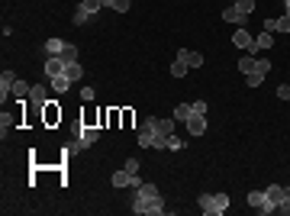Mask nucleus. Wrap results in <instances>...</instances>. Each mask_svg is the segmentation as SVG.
<instances>
[{
  "label": "nucleus",
  "instance_id": "nucleus-1",
  "mask_svg": "<svg viewBox=\"0 0 290 216\" xmlns=\"http://www.w3.org/2000/svg\"><path fill=\"white\" fill-rule=\"evenodd\" d=\"M174 116H171V120H158V123H155V142H152V148H158V152H165V148H168V139L171 136H174Z\"/></svg>",
  "mask_w": 290,
  "mask_h": 216
},
{
  "label": "nucleus",
  "instance_id": "nucleus-2",
  "mask_svg": "<svg viewBox=\"0 0 290 216\" xmlns=\"http://www.w3.org/2000/svg\"><path fill=\"white\" fill-rule=\"evenodd\" d=\"M248 207H252L255 213H265V216H267V213H277V207L267 200L265 191H252V193H248Z\"/></svg>",
  "mask_w": 290,
  "mask_h": 216
},
{
  "label": "nucleus",
  "instance_id": "nucleus-3",
  "mask_svg": "<svg viewBox=\"0 0 290 216\" xmlns=\"http://www.w3.org/2000/svg\"><path fill=\"white\" fill-rule=\"evenodd\" d=\"M132 207V213H148V216H161L165 213V200H161V193L158 197H148V200H142V203H129Z\"/></svg>",
  "mask_w": 290,
  "mask_h": 216
},
{
  "label": "nucleus",
  "instance_id": "nucleus-4",
  "mask_svg": "<svg viewBox=\"0 0 290 216\" xmlns=\"http://www.w3.org/2000/svg\"><path fill=\"white\" fill-rule=\"evenodd\" d=\"M110 184H113V187H136V184H139V178H136V174H129L126 168H120V171H113Z\"/></svg>",
  "mask_w": 290,
  "mask_h": 216
},
{
  "label": "nucleus",
  "instance_id": "nucleus-5",
  "mask_svg": "<svg viewBox=\"0 0 290 216\" xmlns=\"http://www.w3.org/2000/svg\"><path fill=\"white\" fill-rule=\"evenodd\" d=\"M29 100H32V107H36V110H42V107L48 103V87H46V84H32Z\"/></svg>",
  "mask_w": 290,
  "mask_h": 216
},
{
  "label": "nucleus",
  "instance_id": "nucleus-6",
  "mask_svg": "<svg viewBox=\"0 0 290 216\" xmlns=\"http://www.w3.org/2000/svg\"><path fill=\"white\" fill-rule=\"evenodd\" d=\"M177 58H181V62L187 65V68H203V55H200V52H191V48H181V52H177Z\"/></svg>",
  "mask_w": 290,
  "mask_h": 216
},
{
  "label": "nucleus",
  "instance_id": "nucleus-7",
  "mask_svg": "<svg viewBox=\"0 0 290 216\" xmlns=\"http://www.w3.org/2000/svg\"><path fill=\"white\" fill-rule=\"evenodd\" d=\"M252 42H255V39H252V32H248V29H242V26H239V29L232 32V46H236V48H245V52H248V48H252Z\"/></svg>",
  "mask_w": 290,
  "mask_h": 216
},
{
  "label": "nucleus",
  "instance_id": "nucleus-8",
  "mask_svg": "<svg viewBox=\"0 0 290 216\" xmlns=\"http://www.w3.org/2000/svg\"><path fill=\"white\" fill-rule=\"evenodd\" d=\"M222 20H226V23H236V26H245V23H248V16H245L242 10L236 7V3H232V7H226V10H222Z\"/></svg>",
  "mask_w": 290,
  "mask_h": 216
},
{
  "label": "nucleus",
  "instance_id": "nucleus-9",
  "mask_svg": "<svg viewBox=\"0 0 290 216\" xmlns=\"http://www.w3.org/2000/svg\"><path fill=\"white\" fill-rule=\"evenodd\" d=\"M187 132H191V136H203V132H206V116L191 113V120H187Z\"/></svg>",
  "mask_w": 290,
  "mask_h": 216
},
{
  "label": "nucleus",
  "instance_id": "nucleus-10",
  "mask_svg": "<svg viewBox=\"0 0 290 216\" xmlns=\"http://www.w3.org/2000/svg\"><path fill=\"white\" fill-rule=\"evenodd\" d=\"M65 74V62L61 58H46V77H58Z\"/></svg>",
  "mask_w": 290,
  "mask_h": 216
},
{
  "label": "nucleus",
  "instance_id": "nucleus-11",
  "mask_svg": "<svg viewBox=\"0 0 290 216\" xmlns=\"http://www.w3.org/2000/svg\"><path fill=\"white\" fill-rule=\"evenodd\" d=\"M48 87H52L55 94H68L71 91V81L65 74H58V77H48Z\"/></svg>",
  "mask_w": 290,
  "mask_h": 216
},
{
  "label": "nucleus",
  "instance_id": "nucleus-12",
  "mask_svg": "<svg viewBox=\"0 0 290 216\" xmlns=\"http://www.w3.org/2000/svg\"><path fill=\"white\" fill-rule=\"evenodd\" d=\"M271 42H274V39H271V32H265L261 29V36H255V42H252V48H248V52H261V48H271Z\"/></svg>",
  "mask_w": 290,
  "mask_h": 216
},
{
  "label": "nucleus",
  "instance_id": "nucleus-13",
  "mask_svg": "<svg viewBox=\"0 0 290 216\" xmlns=\"http://www.w3.org/2000/svg\"><path fill=\"white\" fill-rule=\"evenodd\" d=\"M229 210V193H213V216H222Z\"/></svg>",
  "mask_w": 290,
  "mask_h": 216
},
{
  "label": "nucleus",
  "instance_id": "nucleus-14",
  "mask_svg": "<svg viewBox=\"0 0 290 216\" xmlns=\"http://www.w3.org/2000/svg\"><path fill=\"white\" fill-rule=\"evenodd\" d=\"M265 193H267V200H271V203L277 207V203H281L284 197H287V187H281V184H271V187H267Z\"/></svg>",
  "mask_w": 290,
  "mask_h": 216
},
{
  "label": "nucleus",
  "instance_id": "nucleus-15",
  "mask_svg": "<svg viewBox=\"0 0 290 216\" xmlns=\"http://www.w3.org/2000/svg\"><path fill=\"white\" fill-rule=\"evenodd\" d=\"M65 46H68V42H61V39H48L46 42V55L48 58H58V55L65 52Z\"/></svg>",
  "mask_w": 290,
  "mask_h": 216
},
{
  "label": "nucleus",
  "instance_id": "nucleus-16",
  "mask_svg": "<svg viewBox=\"0 0 290 216\" xmlns=\"http://www.w3.org/2000/svg\"><path fill=\"white\" fill-rule=\"evenodd\" d=\"M77 136H81L87 145H94V142L100 139V129H97V126H81V132H77Z\"/></svg>",
  "mask_w": 290,
  "mask_h": 216
},
{
  "label": "nucleus",
  "instance_id": "nucleus-17",
  "mask_svg": "<svg viewBox=\"0 0 290 216\" xmlns=\"http://www.w3.org/2000/svg\"><path fill=\"white\" fill-rule=\"evenodd\" d=\"M65 77H68L71 84H74V81H81V77H84V68H81V65H77V62L65 65Z\"/></svg>",
  "mask_w": 290,
  "mask_h": 216
},
{
  "label": "nucleus",
  "instance_id": "nucleus-18",
  "mask_svg": "<svg viewBox=\"0 0 290 216\" xmlns=\"http://www.w3.org/2000/svg\"><path fill=\"white\" fill-rule=\"evenodd\" d=\"M255 62H258V58H255L252 52L242 55V58H239V71H242V74H252V71H255Z\"/></svg>",
  "mask_w": 290,
  "mask_h": 216
},
{
  "label": "nucleus",
  "instance_id": "nucleus-19",
  "mask_svg": "<svg viewBox=\"0 0 290 216\" xmlns=\"http://www.w3.org/2000/svg\"><path fill=\"white\" fill-rule=\"evenodd\" d=\"M29 91H32V87L26 84V81H20V77H16V84H13V91H10V94H13L16 100H26V97H29Z\"/></svg>",
  "mask_w": 290,
  "mask_h": 216
},
{
  "label": "nucleus",
  "instance_id": "nucleus-20",
  "mask_svg": "<svg viewBox=\"0 0 290 216\" xmlns=\"http://www.w3.org/2000/svg\"><path fill=\"white\" fill-rule=\"evenodd\" d=\"M191 113H193V103H177L174 107V120H181V123H187Z\"/></svg>",
  "mask_w": 290,
  "mask_h": 216
},
{
  "label": "nucleus",
  "instance_id": "nucleus-21",
  "mask_svg": "<svg viewBox=\"0 0 290 216\" xmlns=\"http://www.w3.org/2000/svg\"><path fill=\"white\" fill-rule=\"evenodd\" d=\"M13 126H16V116H0V136H3V139H7V132H13Z\"/></svg>",
  "mask_w": 290,
  "mask_h": 216
},
{
  "label": "nucleus",
  "instance_id": "nucleus-22",
  "mask_svg": "<svg viewBox=\"0 0 290 216\" xmlns=\"http://www.w3.org/2000/svg\"><path fill=\"white\" fill-rule=\"evenodd\" d=\"M42 110H46V123H48V126H52V123H58V120H61L58 107H55L52 100H48V103H46V107H42Z\"/></svg>",
  "mask_w": 290,
  "mask_h": 216
},
{
  "label": "nucleus",
  "instance_id": "nucleus-23",
  "mask_svg": "<svg viewBox=\"0 0 290 216\" xmlns=\"http://www.w3.org/2000/svg\"><path fill=\"white\" fill-rule=\"evenodd\" d=\"M81 7H84L91 16H97V13H100V7H107V0H81Z\"/></svg>",
  "mask_w": 290,
  "mask_h": 216
},
{
  "label": "nucleus",
  "instance_id": "nucleus-24",
  "mask_svg": "<svg viewBox=\"0 0 290 216\" xmlns=\"http://www.w3.org/2000/svg\"><path fill=\"white\" fill-rule=\"evenodd\" d=\"M197 207L203 210V213L213 216V193H200V197H197Z\"/></svg>",
  "mask_w": 290,
  "mask_h": 216
},
{
  "label": "nucleus",
  "instance_id": "nucleus-25",
  "mask_svg": "<svg viewBox=\"0 0 290 216\" xmlns=\"http://www.w3.org/2000/svg\"><path fill=\"white\" fill-rule=\"evenodd\" d=\"M58 58H61V62H65V65H71V62H77V48H74V46H71V42H68V46H65V52H61V55H58Z\"/></svg>",
  "mask_w": 290,
  "mask_h": 216
},
{
  "label": "nucleus",
  "instance_id": "nucleus-26",
  "mask_svg": "<svg viewBox=\"0 0 290 216\" xmlns=\"http://www.w3.org/2000/svg\"><path fill=\"white\" fill-rule=\"evenodd\" d=\"M107 7L116 10V13H126V10L132 7V0H107Z\"/></svg>",
  "mask_w": 290,
  "mask_h": 216
},
{
  "label": "nucleus",
  "instance_id": "nucleus-27",
  "mask_svg": "<svg viewBox=\"0 0 290 216\" xmlns=\"http://www.w3.org/2000/svg\"><path fill=\"white\" fill-rule=\"evenodd\" d=\"M267 71H271V62H267V58H258V62H255V71H252V74H261V77H265ZM245 77H248V74H245Z\"/></svg>",
  "mask_w": 290,
  "mask_h": 216
},
{
  "label": "nucleus",
  "instance_id": "nucleus-28",
  "mask_svg": "<svg viewBox=\"0 0 290 216\" xmlns=\"http://www.w3.org/2000/svg\"><path fill=\"white\" fill-rule=\"evenodd\" d=\"M87 20H91V13H87L84 7H77V10H74V26H84Z\"/></svg>",
  "mask_w": 290,
  "mask_h": 216
},
{
  "label": "nucleus",
  "instance_id": "nucleus-29",
  "mask_svg": "<svg viewBox=\"0 0 290 216\" xmlns=\"http://www.w3.org/2000/svg\"><path fill=\"white\" fill-rule=\"evenodd\" d=\"M184 74H187V65H184L181 58H177V62L171 65V77H184Z\"/></svg>",
  "mask_w": 290,
  "mask_h": 216
},
{
  "label": "nucleus",
  "instance_id": "nucleus-30",
  "mask_svg": "<svg viewBox=\"0 0 290 216\" xmlns=\"http://www.w3.org/2000/svg\"><path fill=\"white\" fill-rule=\"evenodd\" d=\"M236 7L242 10L245 16H248V13H252V10H255V0H236Z\"/></svg>",
  "mask_w": 290,
  "mask_h": 216
},
{
  "label": "nucleus",
  "instance_id": "nucleus-31",
  "mask_svg": "<svg viewBox=\"0 0 290 216\" xmlns=\"http://www.w3.org/2000/svg\"><path fill=\"white\" fill-rule=\"evenodd\" d=\"M84 148H87V142L81 139V136H77L74 142H68V152H84Z\"/></svg>",
  "mask_w": 290,
  "mask_h": 216
},
{
  "label": "nucleus",
  "instance_id": "nucleus-32",
  "mask_svg": "<svg viewBox=\"0 0 290 216\" xmlns=\"http://www.w3.org/2000/svg\"><path fill=\"white\" fill-rule=\"evenodd\" d=\"M277 32H290V13H284L281 20H277Z\"/></svg>",
  "mask_w": 290,
  "mask_h": 216
},
{
  "label": "nucleus",
  "instance_id": "nucleus-33",
  "mask_svg": "<svg viewBox=\"0 0 290 216\" xmlns=\"http://www.w3.org/2000/svg\"><path fill=\"white\" fill-rule=\"evenodd\" d=\"M122 168L129 171V174H139V158H126V165Z\"/></svg>",
  "mask_w": 290,
  "mask_h": 216
},
{
  "label": "nucleus",
  "instance_id": "nucleus-34",
  "mask_svg": "<svg viewBox=\"0 0 290 216\" xmlns=\"http://www.w3.org/2000/svg\"><path fill=\"white\" fill-rule=\"evenodd\" d=\"M261 81H265V77H261V74H248V77H245V84H248V87H258Z\"/></svg>",
  "mask_w": 290,
  "mask_h": 216
},
{
  "label": "nucleus",
  "instance_id": "nucleus-35",
  "mask_svg": "<svg viewBox=\"0 0 290 216\" xmlns=\"http://www.w3.org/2000/svg\"><path fill=\"white\" fill-rule=\"evenodd\" d=\"M277 97H281V100H290V84H281V87H277Z\"/></svg>",
  "mask_w": 290,
  "mask_h": 216
},
{
  "label": "nucleus",
  "instance_id": "nucleus-36",
  "mask_svg": "<svg viewBox=\"0 0 290 216\" xmlns=\"http://www.w3.org/2000/svg\"><path fill=\"white\" fill-rule=\"evenodd\" d=\"M94 94H97L94 87H81V100H94Z\"/></svg>",
  "mask_w": 290,
  "mask_h": 216
},
{
  "label": "nucleus",
  "instance_id": "nucleus-37",
  "mask_svg": "<svg viewBox=\"0 0 290 216\" xmlns=\"http://www.w3.org/2000/svg\"><path fill=\"white\" fill-rule=\"evenodd\" d=\"M265 32H271V36H274V32H277V20H265Z\"/></svg>",
  "mask_w": 290,
  "mask_h": 216
},
{
  "label": "nucleus",
  "instance_id": "nucleus-38",
  "mask_svg": "<svg viewBox=\"0 0 290 216\" xmlns=\"http://www.w3.org/2000/svg\"><path fill=\"white\" fill-rule=\"evenodd\" d=\"M193 113H200V116H206V103H203V100H193Z\"/></svg>",
  "mask_w": 290,
  "mask_h": 216
},
{
  "label": "nucleus",
  "instance_id": "nucleus-39",
  "mask_svg": "<svg viewBox=\"0 0 290 216\" xmlns=\"http://www.w3.org/2000/svg\"><path fill=\"white\" fill-rule=\"evenodd\" d=\"M181 145H184V142L177 139V136H171V139H168V148H171V152H177V148H181Z\"/></svg>",
  "mask_w": 290,
  "mask_h": 216
},
{
  "label": "nucleus",
  "instance_id": "nucleus-40",
  "mask_svg": "<svg viewBox=\"0 0 290 216\" xmlns=\"http://www.w3.org/2000/svg\"><path fill=\"white\" fill-rule=\"evenodd\" d=\"M284 3H290V0H284Z\"/></svg>",
  "mask_w": 290,
  "mask_h": 216
}]
</instances>
